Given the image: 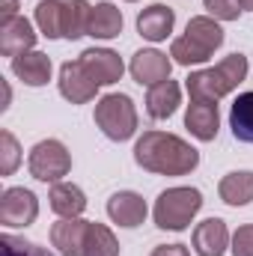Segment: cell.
<instances>
[{
	"label": "cell",
	"mask_w": 253,
	"mask_h": 256,
	"mask_svg": "<svg viewBox=\"0 0 253 256\" xmlns=\"http://www.w3.org/2000/svg\"><path fill=\"white\" fill-rule=\"evenodd\" d=\"M96 126L102 128V134L114 143H126L137 134V108L126 92H108L96 102V114H92Z\"/></svg>",
	"instance_id": "5b68a950"
},
{
	"label": "cell",
	"mask_w": 253,
	"mask_h": 256,
	"mask_svg": "<svg viewBox=\"0 0 253 256\" xmlns=\"http://www.w3.org/2000/svg\"><path fill=\"white\" fill-rule=\"evenodd\" d=\"M9 102H12V90H9V84L3 80V104H0V110H6V108H9Z\"/></svg>",
	"instance_id": "1f68e13d"
},
{
	"label": "cell",
	"mask_w": 253,
	"mask_h": 256,
	"mask_svg": "<svg viewBox=\"0 0 253 256\" xmlns=\"http://www.w3.org/2000/svg\"><path fill=\"white\" fill-rule=\"evenodd\" d=\"M3 3V21L18 18V0H0Z\"/></svg>",
	"instance_id": "4dcf8cb0"
},
{
	"label": "cell",
	"mask_w": 253,
	"mask_h": 256,
	"mask_svg": "<svg viewBox=\"0 0 253 256\" xmlns=\"http://www.w3.org/2000/svg\"><path fill=\"white\" fill-rule=\"evenodd\" d=\"M146 214H149V206L137 191H116L108 200V218L126 230L140 226L146 220Z\"/></svg>",
	"instance_id": "4fadbf2b"
},
{
	"label": "cell",
	"mask_w": 253,
	"mask_h": 256,
	"mask_svg": "<svg viewBox=\"0 0 253 256\" xmlns=\"http://www.w3.org/2000/svg\"><path fill=\"white\" fill-rule=\"evenodd\" d=\"M190 242H194L196 256H224L232 236H230V226H226L224 218H206L202 224L194 226Z\"/></svg>",
	"instance_id": "8fae6325"
},
{
	"label": "cell",
	"mask_w": 253,
	"mask_h": 256,
	"mask_svg": "<svg viewBox=\"0 0 253 256\" xmlns=\"http://www.w3.org/2000/svg\"><path fill=\"white\" fill-rule=\"evenodd\" d=\"M126 3H137V0H126Z\"/></svg>",
	"instance_id": "836d02e7"
},
{
	"label": "cell",
	"mask_w": 253,
	"mask_h": 256,
	"mask_svg": "<svg viewBox=\"0 0 253 256\" xmlns=\"http://www.w3.org/2000/svg\"><path fill=\"white\" fill-rule=\"evenodd\" d=\"M230 250H232V256H253V224H242L232 232Z\"/></svg>",
	"instance_id": "f1b7e54d"
},
{
	"label": "cell",
	"mask_w": 253,
	"mask_h": 256,
	"mask_svg": "<svg viewBox=\"0 0 253 256\" xmlns=\"http://www.w3.org/2000/svg\"><path fill=\"white\" fill-rule=\"evenodd\" d=\"M134 164L155 176H188L200 167V152L170 131H143L134 143Z\"/></svg>",
	"instance_id": "6da1fadb"
},
{
	"label": "cell",
	"mask_w": 253,
	"mask_h": 256,
	"mask_svg": "<svg viewBox=\"0 0 253 256\" xmlns=\"http://www.w3.org/2000/svg\"><path fill=\"white\" fill-rule=\"evenodd\" d=\"M185 128L200 140V143H212L220 131V110L218 102H190L185 110Z\"/></svg>",
	"instance_id": "e0dca14e"
},
{
	"label": "cell",
	"mask_w": 253,
	"mask_h": 256,
	"mask_svg": "<svg viewBox=\"0 0 253 256\" xmlns=\"http://www.w3.org/2000/svg\"><path fill=\"white\" fill-rule=\"evenodd\" d=\"M202 9L214 21H238V15H242L238 0H202Z\"/></svg>",
	"instance_id": "83f0119b"
},
{
	"label": "cell",
	"mask_w": 253,
	"mask_h": 256,
	"mask_svg": "<svg viewBox=\"0 0 253 256\" xmlns=\"http://www.w3.org/2000/svg\"><path fill=\"white\" fill-rule=\"evenodd\" d=\"M90 15L92 6L86 0H63V39L78 42L90 30Z\"/></svg>",
	"instance_id": "7402d4cb"
},
{
	"label": "cell",
	"mask_w": 253,
	"mask_h": 256,
	"mask_svg": "<svg viewBox=\"0 0 253 256\" xmlns=\"http://www.w3.org/2000/svg\"><path fill=\"white\" fill-rule=\"evenodd\" d=\"M86 230H90V220L84 218H60L51 226V244L57 248L60 256H84Z\"/></svg>",
	"instance_id": "5bb4252c"
},
{
	"label": "cell",
	"mask_w": 253,
	"mask_h": 256,
	"mask_svg": "<svg viewBox=\"0 0 253 256\" xmlns=\"http://www.w3.org/2000/svg\"><path fill=\"white\" fill-rule=\"evenodd\" d=\"M21 164V146L9 128L0 131V176H12Z\"/></svg>",
	"instance_id": "484cf974"
},
{
	"label": "cell",
	"mask_w": 253,
	"mask_h": 256,
	"mask_svg": "<svg viewBox=\"0 0 253 256\" xmlns=\"http://www.w3.org/2000/svg\"><path fill=\"white\" fill-rule=\"evenodd\" d=\"M48 202L51 212L60 218H80L86 212V194L72 182H54L48 191Z\"/></svg>",
	"instance_id": "ffe728a7"
},
{
	"label": "cell",
	"mask_w": 253,
	"mask_h": 256,
	"mask_svg": "<svg viewBox=\"0 0 253 256\" xmlns=\"http://www.w3.org/2000/svg\"><path fill=\"white\" fill-rule=\"evenodd\" d=\"M176 27V9L164 3H152L137 12V33L149 42H164Z\"/></svg>",
	"instance_id": "2e32d148"
},
{
	"label": "cell",
	"mask_w": 253,
	"mask_h": 256,
	"mask_svg": "<svg viewBox=\"0 0 253 256\" xmlns=\"http://www.w3.org/2000/svg\"><path fill=\"white\" fill-rule=\"evenodd\" d=\"M250 66L248 57L242 51L224 57L218 66L212 68H200V72H190L185 78V90H188L190 102H220L224 96H230L232 90H238V84L248 78Z\"/></svg>",
	"instance_id": "7a4b0ae2"
},
{
	"label": "cell",
	"mask_w": 253,
	"mask_h": 256,
	"mask_svg": "<svg viewBox=\"0 0 253 256\" xmlns=\"http://www.w3.org/2000/svg\"><path fill=\"white\" fill-rule=\"evenodd\" d=\"M218 194L226 206L232 208H242V206H250L253 202V170H232L220 179Z\"/></svg>",
	"instance_id": "44dd1931"
},
{
	"label": "cell",
	"mask_w": 253,
	"mask_h": 256,
	"mask_svg": "<svg viewBox=\"0 0 253 256\" xmlns=\"http://www.w3.org/2000/svg\"><path fill=\"white\" fill-rule=\"evenodd\" d=\"M226 33L220 27V21H214L212 15H194L185 27V33L179 39H173L170 45V57L179 66H202L214 57V51L224 45Z\"/></svg>",
	"instance_id": "3957f363"
},
{
	"label": "cell",
	"mask_w": 253,
	"mask_h": 256,
	"mask_svg": "<svg viewBox=\"0 0 253 256\" xmlns=\"http://www.w3.org/2000/svg\"><path fill=\"white\" fill-rule=\"evenodd\" d=\"M120 33H122V9H120L116 3H110V0L96 3V6H92V15H90V30H86V36L108 42V39H116Z\"/></svg>",
	"instance_id": "d6986e66"
},
{
	"label": "cell",
	"mask_w": 253,
	"mask_h": 256,
	"mask_svg": "<svg viewBox=\"0 0 253 256\" xmlns=\"http://www.w3.org/2000/svg\"><path fill=\"white\" fill-rule=\"evenodd\" d=\"M9 68H12V74H15L21 84H27V86H45V84L51 80L54 63H51L48 54H42V51L33 48V51H24V54L12 57V60H9Z\"/></svg>",
	"instance_id": "9a60e30c"
},
{
	"label": "cell",
	"mask_w": 253,
	"mask_h": 256,
	"mask_svg": "<svg viewBox=\"0 0 253 256\" xmlns=\"http://www.w3.org/2000/svg\"><path fill=\"white\" fill-rule=\"evenodd\" d=\"M27 170L39 182H51V185L63 182V176H68V170H72V152L57 137L39 140L27 155Z\"/></svg>",
	"instance_id": "8992f818"
},
{
	"label": "cell",
	"mask_w": 253,
	"mask_h": 256,
	"mask_svg": "<svg viewBox=\"0 0 253 256\" xmlns=\"http://www.w3.org/2000/svg\"><path fill=\"white\" fill-rule=\"evenodd\" d=\"M0 248H3V256H54L48 248H42L36 242H27V238H18L12 232L0 236Z\"/></svg>",
	"instance_id": "4316f807"
},
{
	"label": "cell",
	"mask_w": 253,
	"mask_h": 256,
	"mask_svg": "<svg viewBox=\"0 0 253 256\" xmlns=\"http://www.w3.org/2000/svg\"><path fill=\"white\" fill-rule=\"evenodd\" d=\"M57 84H60V96H63L68 104H86V102H92L96 96H98V84L86 74V68L80 66V60H66L60 66V78H57Z\"/></svg>",
	"instance_id": "ba28073f"
},
{
	"label": "cell",
	"mask_w": 253,
	"mask_h": 256,
	"mask_svg": "<svg viewBox=\"0 0 253 256\" xmlns=\"http://www.w3.org/2000/svg\"><path fill=\"white\" fill-rule=\"evenodd\" d=\"M78 60L98 86H110V84L122 80V74H126L122 57L116 51H110V48H86Z\"/></svg>",
	"instance_id": "9c48e42d"
},
{
	"label": "cell",
	"mask_w": 253,
	"mask_h": 256,
	"mask_svg": "<svg viewBox=\"0 0 253 256\" xmlns=\"http://www.w3.org/2000/svg\"><path fill=\"white\" fill-rule=\"evenodd\" d=\"M39 218V196L30 188H6L0 194V224L6 230H27Z\"/></svg>",
	"instance_id": "52a82bcc"
},
{
	"label": "cell",
	"mask_w": 253,
	"mask_h": 256,
	"mask_svg": "<svg viewBox=\"0 0 253 256\" xmlns=\"http://www.w3.org/2000/svg\"><path fill=\"white\" fill-rule=\"evenodd\" d=\"M149 256H190V250L185 244H158Z\"/></svg>",
	"instance_id": "f546056e"
},
{
	"label": "cell",
	"mask_w": 253,
	"mask_h": 256,
	"mask_svg": "<svg viewBox=\"0 0 253 256\" xmlns=\"http://www.w3.org/2000/svg\"><path fill=\"white\" fill-rule=\"evenodd\" d=\"M182 104V86L176 80H161L146 92V114L152 120H170Z\"/></svg>",
	"instance_id": "ac0fdd59"
},
{
	"label": "cell",
	"mask_w": 253,
	"mask_h": 256,
	"mask_svg": "<svg viewBox=\"0 0 253 256\" xmlns=\"http://www.w3.org/2000/svg\"><path fill=\"white\" fill-rule=\"evenodd\" d=\"M33 21L45 39H63V0H42L36 3Z\"/></svg>",
	"instance_id": "cb8c5ba5"
},
{
	"label": "cell",
	"mask_w": 253,
	"mask_h": 256,
	"mask_svg": "<svg viewBox=\"0 0 253 256\" xmlns=\"http://www.w3.org/2000/svg\"><path fill=\"white\" fill-rule=\"evenodd\" d=\"M36 39L39 33L33 30V24L18 15V18H9V21H0V54L3 57H18L24 51H33L36 48Z\"/></svg>",
	"instance_id": "7c38bea8"
},
{
	"label": "cell",
	"mask_w": 253,
	"mask_h": 256,
	"mask_svg": "<svg viewBox=\"0 0 253 256\" xmlns=\"http://www.w3.org/2000/svg\"><path fill=\"white\" fill-rule=\"evenodd\" d=\"M128 72L131 78L140 84V86H155L161 80H170V72H173V60L155 48H143L131 57L128 63Z\"/></svg>",
	"instance_id": "30bf717a"
},
{
	"label": "cell",
	"mask_w": 253,
	"mask_h": 256,
	"mask_svg": "<svg viewBox=\"0 0 253 256\" xmlns=\"http://www.w3.org/2000/svg\"><path fill=\"white\" fill-rule=\"evenodd\" d=\"M84 256H120V242H116V236H114V230L108 224L90 220Z\"/></svg>",
	"instance_id": "d4e9b609"
},
{
	"label": "cell",
	"mask_w": 253,
	"mask_h": 256,
	"mask_svg": "<svg viewBox=\"0 0 253 256\" xmlns=\"http://www.w3.org/2000/svg\"><path fill=\"white\" fill-rule=\"evenodd\" d=\"M230 128L238 143H253V90L242 92L230 108Z\"/></svg>",
	"instance_id": "603a6c76"
},
{
	"label": "cell",
	"mask_w": 253,
	"mask_h": 256,
	"mask_svg": "<svg viewBox=\"0 0 253 256\" xmlns=\"http://www.w3.org/2000/svg\"><path fill=\"white\" fill-rule=\"evenodd\" d=\"M200 208H202V191L190 188V185H176V188H167L158 194V200L152 206V220L158 230L185 232Z\"/></svg>",
	"instance_id": "277c9868"
},
{
	"label": "cell",
	"mask_w": 253,
	"mask_h": 256,
	"mask_svg": "<svg viewBox=\"0 0 253 256\" xmlns=\"http://www.w3.org/2000/svg\"><path fill=\"white\" fill-rule=\"evenodd\" d=\"M238 6H242V12H253V0H238Z\"/></svg>",
	"instance_id": "d6a6232c"
}]
</instances>
